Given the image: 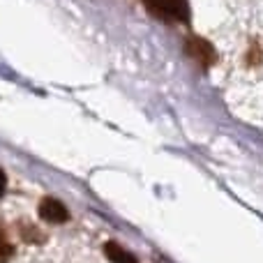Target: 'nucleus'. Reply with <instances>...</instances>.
I'll return each mask as SVG.
<instances>
[{"instance_id":"obj_1","label":"nucleus","mask_w":263,"mask_h":263,"mask_svg":"<svg viewBox=\"0 0 263 263\" xmlns=\"http://www.w3.org/2000/svg\"><path fill=\"white\" fill-rule=\"evenodd\" d=\"M143 5L159 21H168V23L190 21V5H187V0H143Z\"/></svg>"},{"instance_id":"obj_6","label":"nucleus","mask_w":263,"mask_h":263,"mask_svg":"<svg viewBox=\"0 0 263 263\" xmlns=\"http://www.w3.org/2000/svg\"><path fill=\"white\" fill-rule=\"evenodd\" d=\"M5 187H7V180H5V173L0 171V196L5 194Z\"/></svg>"},{"instance_id":"obj_3","label":"nucleus","mask_w":263,"mask_h":263,"mask_svg":"<svg viewBox=\"0 0 263 263\" xmlns=\"http://www.w3.org/2000/svg\"><path fill=\"white\" fill-rule=\"evenodd\" d=\"M40 215H42V219H44V222H49V224H63V222H67V219H69L67 208H65L58 199H53V196L42 199Z\"/></svg>"},{"instance_id":"obj_5","label":"nucleus","mask_w":263,"mask_h":263,"mask_svg":"<svg viewBox=\"0 0 263 263\" xmlns=\"http://www.w3.org/2000/svg\"><path fill=\"white\" fill-rule=\"evenodd\" d=\"M12 254H14V247H12V242H9L5 229L0 227V263H7L12 259Z\"/></svg>"},{"instance_id":"obj_2","label":"nucleus","mask_w":263,"mask_h":263,"mask_svg":"<svg viewBox=\"0 0 263 263\" xmlns=\"http://www.w3.org/2000/svg\"><path fill=\"white\" fill-rule=\"evenodd\" d=\"M185 51L196 65H201V69H208L215 63V49L210 42L201 40V37H187Z\"/></svg>"},{"instance_id":"obj_4","label":"nucleus","mask_w":263,"mask_h":263,"mask_svg":"<svg viewBox=\"0 0 263 263\" xmlns=\"http://www.w3.org/2000/svg\"><path fill=\"white\" fill-rule=\"evenodd\" d=\"M104 252H106V256H109L111 263H139L136 256L125 250V247H120L118 242H106Z\"/></svg>"}]
</instances>
